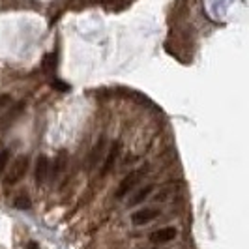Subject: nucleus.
<instances>
[{
  "label": "nucleus",
  "instance_id": "1",
  "mask_svg": "<svg viewBox=\"0 0 249 249\" xmlns=\"http://www.w3.org/2000/svg\"><path fill=\"white\" fill-rule=\"evenodd\" d=\"M28 158L26 156H19V158H15L13 163L10 165V169H8V173L4 176V186H15L17 182H21L23 178H25L26 171H28Z\"/></svg>",
  "mask_w": 249,
  "mask_h": 249
},
{
  "label": "nucleus",
  "instance_id": "2",
  "mask_svg": "<svg viewBox=\"0 0 249 249\" xmlns=\"http://www.w3.org/2000/svg\"><path fill=\"white\" fill-rule=\"evenodd\" d=\"M141 178H142V171H135V173H131L129 176H125L124 180L120 182V186H118L116 199H122V197H125L129 191H133V189H135V186L141 182Z\"/></svg>",
  "mask_w": 249,
  "mask_h": 249
},
{
  "label": "nucleus",
  "instance_id": "3",
  "mask_svg": "<svg viewBox=\"0 0 249 249\" xmlns=\"http://www.w3.org/2000/svg\"><path fill=\"white\" fill-rule=\"evenodd\" d=\"M160 215V210H156V208H142V210H139L131 215V221L133 225H144V223H150L152 219H156Z\"/></svg>",
  "mask_w": 249,
  "mask_h": 249
},
{
  "label": "nucleus",
  "instance_id": "4",
  "mask_svg": "<svg viewBox=\"0 0 249 249\" xmlns=\"http://www.w3.org/2000/svg\"><path fill=\"white\" fill-rule=\"evenodd\" d=\"M175 238H176L175 227H165V229H160V231H156V232L150 234V240L154 244H167V242H171Z\"/></svg>",
  "mask_w": 249,
  "mask_h": 249
},
{
  "label": "nucleus",
  "instance_id": "5",
  "mask_svg": "<svg viewBox=\"0 0 249 249\" xmlns=\"http://www.w3.org/2000/svg\"><path fill=\"white\" fill-rule=\"evenodd\" d=\"M49 176V160L45 156H39L36 163V182L37 184H45Z\"/></svg>",
  "mask_w": 249,
  "mask_h": 249
},
{
  "label": "nucleus",
  "instance_id": "6",
  "mask_svg": "<svg viewBox=\"0 0 249 249\" xmlns=\"http://www.w3.org/2000/svg\"><path fill=\"white\" fill-rule=\"evenodd\" d=\"M118 152H120V144H118V142H114V146L109 150V154H107V160H105L103 167H101V176H105L112 169V165H114L116 158H118Z\"/></svg>",
  "mask_w": 249,
  "mask_h": 249
},
{
  "label": "nucleus",
  "instance_id": "7",
  "mask_svg": "<svg viewBox=\"0 0 249 249\" xmlns=\"http://www.w3.org/2000/svg\"><path fill=\"white\" fill-rule=\"evenodd\" d=\"M23 107H25L23 103H17V105L13 107L12 111H10V112H6V116H4L2 120H0V131H2V129H6L8 125H12V124H13V120H15V118H19V112L23 111Z\"/></svg>",
  "mask_w": 249,
  "mask_h": 249
},
{
  "label": "nucleus",
  "instance_id": "8",
  "mask_svg": "<svg viewBox=\"0 0 249 249\" xmlns=\"http://www.w3.org/2000/svg\"><path fill=\"white\" fill-rule=\"evenodd\" d=\"M152 191H154V186H146V187H142V189H139L137 193H133V195L129 197V206L141 204V202H142L144 199H148Z\"/></svg>",
  "mask_w": 249,
  "mask_h": 249
},
{
  "label": "nucleus",
  "instance_id": "9",
  "mask_svg": "<svg viewBox=\"0 0 249 249\" xmlns=\"http://www.w3.org/2000/svg\"><path fill=\"white\" fill-rule=\"evenodd\" d=\"M103 150H105V139H100V141H98V144H96V146H94V150H92V154H90V163H88V167H90V169H92L96 163L100 161Z\"/></svg>",
  "mask_w": 249,
  "mask_h": 249
},
{
  "label": "nucleus",
  "instance_id": "10",
  "mask_svg": "<svg viewBox=\"0 0 249 249\" xmlns=\"http://www.w3.org/2000/svg\"><path fill=\"white\" fill-rule=\"evenodd\" d=\"M13 204H15V208H19V210H30V206H32V204H30V199H28L26 195H21V197H17Z\"/></svg>",
  "mask_w": 249,
  "mask_h": 249
},
{
  "label": "nucleus",
  "instance_id": "11",
  "mask_svg": "<svg viewBox=\"0 0 249 249\" xmlns=\"http://www.w3.org/2000/svg\"><path fill=\"white\" fill-rule=\"evenodd\" d=\"M54 66H56V54L51 53L43 60V68H45V71H51V70H54Z\"/></svg>",
  "mask_w": 249,
  "mask_h": 249
},
{
  "label": "nucleus",
  "instance_id": "12",
  "mask_svg": "<svg viewBox=\"0 0 249 249\" xmlns=\"http://www.w3.org/2000/svg\"><path fill=\"white\" fill-rule=\"evenodd\" d=\"M64 165H66V160H64V154H60V158L56 160V165H54V171H53V178H58V175L62 173Z\"/></svg>",
  "mask_w": 249,
  "mask_h": 249
},
{
  "label": "nucleus",
  "instance_id": "13",
  "mask_svg": "<svg viewBox=\"0 0 249 249\" xmlns=\"http://www.w3.org/2000/svg\"><path fill=\"white\" fill-rule=\"evenodd\" d=\"M8 160H10V150H2L0 152V175L4 173V169L8 165Z\"/></svg>",
  "mask_w": 249,
  "mask_h": 249
},
{
  "label": "nucleus",
  "instance_id": "14",
  "mask_svg": "<svg viewBox=\"0 0 249 249\" xmlns=\"http://www.w3.org/2000/svg\"><path fill=\"white\" fill-rule=\"evenodd\" d=\"M51 87L54 88V90H60V92H68V90H70V85H66L62 81H56V79L51 83Z\"/></svg>",
  "mask_w": 249,
  "mask_h": 249
},
{
  "label": "nucleus",
  "instance_id": "15",
  "mask_svg": "<svg viewBox=\"0 0 249 249\" xmlns=\"http://www.w3.org/2000/svg\"><path fill=\"white\" fill-rule=\"evenodd\" d=\"M10 100H12V98H10V96H6V94H4V96H0V109H2L4 105H8Z\"/></svg>",
  "mask_w": 249,
  "mask_h": 249
},
{
  "label": "nucleus",
  "instance_id": "16",
  "mask_svg": "<svg viewBox=\"0 0 249 249\" xmlns=\"http://www.w3.org/2000/svg\"><path fill=\"white\" fill-rule=\"evenodd\" d=\"M26 249H39V248H37V244H36V242H30V244L26 246Z\"/></svg>",
  "mask_w": 249,
  "mask_h": 249
}]
</instances>
